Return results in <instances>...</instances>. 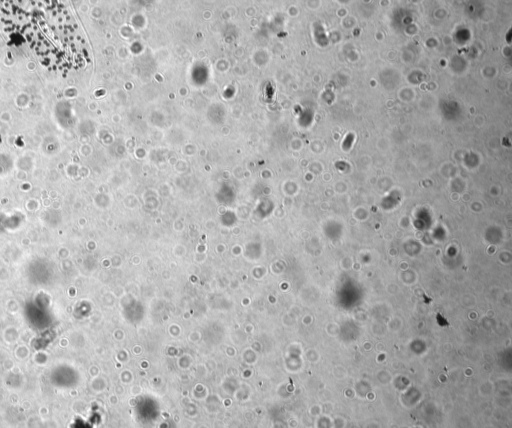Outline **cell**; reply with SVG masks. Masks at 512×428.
<instances>
[{
    "mask_svg": "<svg viewBox=\"0 0 512 428\" xmlns=\"http://www.w3.org/2000/svg\"><path fill=\"white\" fill-rule=\"evenodd\" d=\"M5 31L16 30V39L22 38L40 61L53 68L68 69L79 61L73 33L72 19L62 4L10 5L3 13Z\"/></svg>",
    "mask_w": 512,
    "mask_h": 428,
    "instance_id": "obj_1",
    "label": "cell"
}]
</instances>
